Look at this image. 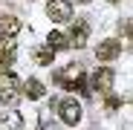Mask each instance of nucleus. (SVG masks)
<instances>
[{"label": "nucleus", "mask_w": 133, "mask_h": 130, "mask_svg": "<svg viewBox=\"0 0 133 130\" xmlns=\"http://www.w3.org/2000/svg\"><path fill=\"white\" fill-rule=\"evenodd\" d=\"M58 110H61V121L64 124H78L81 121V104L75 98H64L58 104Z\"/></svg>", "instance_id": "f257e3e1"}, {"label": "nucleus", "mask_w": 133, "mask_h": 130, "mask_svg": "<svg viewBox=\"0 0 133 130\" xmlns=\"http://www.w3.org/2000/svg\"><path fill=\"white\" fill-rule=\"evenodd\" d=\"M113 81H116V72L110 70V67H98L96 70V75H93V90H98V93H110L113 90Z\"/></svg>", "instance_id": "f03ea898"}, {"label": "nucleus", "mask_w": 133, "mask_h": 130, "mask_svg": "<svg viewBox=\"0 0 133 130\" xmlns=\"http://www.w3.org/2000/svg\"><path fill=\"white\" fill-rule=\"evenodd\" d=\"M46 15L52 20H70L72 17V0H49L46 3Z\"/></svg>", "instance_id": "7ed1b4c3"}, {"label": "nucleus", "mask_w": 133, "mask_h": 130, "mask_svg": "<svg viewBox=\"0 0 133 130\" xmlns=\"http://www.w3.org/2000/svg\"><path fill=\"white\" fill-rule=\"evenodd\" d=\"M87 38H90V26H87V20H75V23L70 26V38H66V43H70V46H84Z\"/></svg>", "instance_id": "20e7f679"}, {"label": "nucleus", "mask_w": 133, "mask_h": 130, "mask_svg": "<svg viewBox=\"0 0 133 130\" xmlns=\"http://www.w3.org/2000/svg\"><path fill=\"white\" fill-rule=\"evenodd\" d=\"M119 52H122V43L116 38H107V40H101L98 46H96V58L98 61H113Z\"/></svg>", "instance_id": "39448f33"}, {"label": "nucleus", "mask_w": 133, "mask_h": 130, "mask_svg": "<svg viewBox=\"0 0 133 130\" xmlns=\"http://www.w3.org/2000/svg\"><path fill=\"white\" fill-rule=\"evenodd\" d=\"M20 32V20L15 17V15H3V17H0V38H15Z\"/></svg>", "instance_id": "423d86ee"}, {"label": "nucleus", "mask_w": 133, "mask_h": 130, "mask_svg": "<svg viewBox=\"0 0 133 130\" xmlns=\"http://www.w3.org/2000/svg\"><path fill=\"white\" fill-rule=\"evenodd\" d=\"M32 58H35V64H38V67H52L55 52H52L49 46H35V49H32Z\"/></svg>", "instance_id": "0eeeda50"}, {"label": "nucleus", "mask_w": 133, "mask_h": 130, "mask_svg": "<svg viewBox=\"0 0 133 130\" xmlns=\"http://www.w3.org/2000/svg\"><path fill=\"white\" fill-rule=\"evenodd\" d=\"M23 95H29V98H41V95H43V84H41L38 78L23 81Z\"/></svg>", "instance_id": "6e6552de"}, {"label": "nucleus", "mask_w": 133, "mask_h": 130, "mask_svg": "<svg viewBox=\"0 0 133 130\" xmlns=\"http://www.w3.org/2000/svg\"><path fill=\"white\" fill-rule=\"evenodd\" d=\"M46 46H49L52 52H58V49H66L70 43H66V38H64L61 32H49V38H46Z\"/></svg>", "instance_id": "1a4fd4ad"}, {"label": "nucleus", "mask_w": 133, "mask_h": 130, "mask_svg": "<svg viewBox=\"0 0 133 130\" xmlns=\"http://www.w3.org/2000/svg\"><path fill=\"white\" fill-rule=\"evenodd\" d=\"M17 98H20L17 90H0V101L3 104H17Z\"/></svg>", "instance_id": "9d476101"}, {"label": "nucleus", "mask_w": 133, "mask_h": 130, "mask_svg": "<svg viewBox=\"0 0 133 130\" xmlns=\"http://www.w3.org/2000/svg\"><path fill=\"white\" fill-rule=\"evenodd\" d=\"M107 107H110V110H116V107H119V98H116V95H107Z\"/></svg>", "instance_id": "9b49d317"}, {"label": "nucleus", "mask_w": 133, "mask_h": 130, "mask_svg": "<svg viewBox=\"0 0 133 130\" xmlns=\"http://www.w3.org/2000/svg\"><path fill=\"white\" fill-rule=\"evenodd\" d=\"M119 32H124V35H130V23L124 20V23H119Z\"/></svg>", "instance_id": "f8f14e48"}, {"label": "nucleus", "mask_w": 133, "mask_h": 130, "mask_svg": "<svg viewBox=\"0 0 133 130\" xmlns=\"http://www.w3.org/2000/svg\"><path fill=\"white\" fill-rule=\"evenodd\" d=\"M78 3H90V0H78Z\"/></svg>", "instance_id": "ddd939ff"}, {"label": "nucleus", "mask_w": 133, "mask_h": 130, "mask_svg": "<svg viewBox=\"0 0 133 130\" xmlns=\"http://www.w3.org/2000/svg\"><path fill=\"white\" fill-rule=\"evenodd\" d=\"M110 3H119V0H110Z\"/></svg>", "instance_id": "4468645a"}]
</instances>
